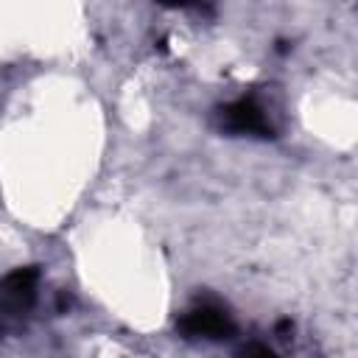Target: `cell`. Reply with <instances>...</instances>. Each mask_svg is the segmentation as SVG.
<instances>
[{
  "mask_svg": "<svg viewBox=\"0 0 358 358\" xmlns=\"http://www.w3.org/2000/svg\"><path fill=\"white\" fill-rule=\"evenodd\" d=\"M243 358H277L266 344H249L246 350H243Z\"/></svg>",
  "mask_w": 358,
  "mask_h": 358,
  "instance_id": "4",
  "label": "cell"
},
{
  "mask_svg": "<svg viewBox=\"0 0 358 358\" xmlns=\"http://www.w3.org/2000/svg\"><path fill=\"white\" fill-rule=\"evenodd\" d=\"M176 330L187 338H229L235 336V324L232 319L221 310V308H213V305H201V308H193L190 313H185L179 322H176Z\"/></svg>",
  "mask_w": 358,
  "mask_h": 358,
  "instance_id": "1",
  "label": "cell"
},
{
  "mask_svg": "<svg viewBox=\"0 0 358 358\" xmlns=\"http://www.w3.org/2000/svg\"><path fill=\"white\" fill-rule=\"evenodd\" d=\"M221 120L229 131L238 134H257V137H271V126L255 98H238L235 103L221 109Z\"/></svg>",
  "mask_w": 358,
  "mask_h": 358,
  "instance_id": "2",
  "label": "cell"
},
{
  "mask_svg": "<svg viewBox=\"0 0 358 358\" xmlns=\"http://www.w3.org/2000/svg\"><path fill=\"white\" fill-rule=\"evenodd\" d=\"M36 280H39L36 266L11 271V274L0 282V299H3V305L11 308V310H22V308H28V305L34 302Z\"/></svg>",
  "mask_w": 358,
  "mask_h": 358,
  "instance_id": "3",
  "label": "cell"
}]
</instances>
